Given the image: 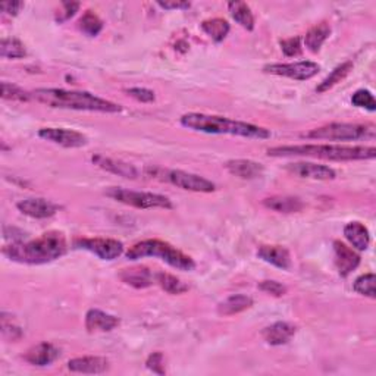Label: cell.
Instances as JSON below:
<instances>
[{
	"label": "cell",
	"mask_w": 376,
	"mask_h": 376,
	"mask_svg": "<svg viewBox=\"0 0 376 376\" xmlns=\"http://www.w3.org/2000/svg\"><path fill=\"white\" fill-rule=\"evenodd\" d=\"M0 56L4 59H23L27 56V50L18 39H4L0 43Z\"/></svg>",
	"instance_id": "32"
},
{
	"label": "cell",
	"mask_w": 376,
	"mask_h": 376,
	"mask_svg": "<svg viewBox=\"0 0 376 376\" xmlns=\"http://www.w3.org/2000/svg\"><path fill=\"white\" fill-rule=\"evenodd\" d=\"M331 35V25L328 23H319L312 27L305 35V46L312 53H317L324 46V43L329 39Z\"/></svg>",
	"instance_id": "26"
},
{
	"label": "cell",
	"mask_w": 376,
	"mask_h": 376,
	"mask_svg": "<svg viewBox=\"0 0 376 376\" xmlns=\"http://www.w3.org/2000/svg\"><path fill=\"white\" fill-rule=\"evenodd\" d=\"M39 137L65 148H80L88 144L87 136L80 133V131L68 128H42L39 131Z\"/></svg>",
	"instance_id": "11"
},
{
	"label": "cell",
	"mask_w": 376,
	"mask_h": 376,
	"mask_svg": "<svg viewBox=\"0 0 376 376\" xmlns=\"http://www.w3.org/2000/svg\"><path fill=\"white\" fill-rule=\"evenodd\" d=\"M335 266L341 276H348L360 265V256L341 241H334Z\"/></svg>",
	"instance_id": "15"
},
{
	"label": "cell",
	"mask_w": 376,
	"mask_h": 376,
	"mask_svg": "<svg viewBox=\"0 0 376 376\" xmlns=\"http://www.w3.org/2000/svg\"><path fill=\"white\" fill-rule=\"evenodd\" d=\"M125 93L129 98H133L141 103H153L156 100L155 91L144 88V87H131V88H127Z\"/></svg>",
	"instance_id": "38"
},
{
	"label": "cell",
	"mask_w": 376,
	"mask_h": 376,
	"mask_svg": "<svg viewBox=\"0 0 376 376\" xmlns=\"http://www.w3.org/2000/svg\"><path fill=\"white\" fill-rule=\"evenodd\" d=\"M91 160L98 168L103 169V171H106L109 174H115V175L127 178V180H137L140 177L139 169L134 165L127 163L124 160L107 158L103 155H94L91 158Z\"/></svg>",
	"instance_id": "14"
},
{
	"label": "cell",
	"mask_w": 376,
	"mask_h": 376,
	"mask_svg": "<svg viewBox=\"0 0 376 376\" xmlns=\"http://www.w3.org/2000/svg\"><path fill=\"white\" fill-rule=\"evenodd\" d=\"M146 368L148 370H152L153 373H158V375H165L166 370H165V357L160 351H155L150 354L147 357L146 360Z\"/></svg>",
	"instance_id": "39"
},
{
	"label": "cell",
	"mask_w": 376,
	"mask_h": 376,
	"mask_svg": "<svg viewBox=\"0 0 376 376\" xmlns=\"http://www.w3.org/2000/svg\"><path fill=\"white\" fill-rule=\"evenodd\" d=\"M80 6H81V5H80L78 2H64V4H62L64 11L59 12V15H58V18H56V20H58L59 23H64V21L71 20V18H72L75 13L78 12Z\"/></svg>",
	"instance_id": "40"
},
{
	"label": "cell",
	"mask_w": 376,
	"mask_h": 376,
	"mask_svg": "<svg viewBox=\"0 0 376 376\" xmlns=\"http://www.w3.org/2000/svg\"><path fill=\"white\" fill-rule=\"evenodd\" d=\"M78 28L81 33H84L88 37H98L103 30V21L100 20V16L96 12L88 9L80 18Z\"/></svg>",
	"instance_id": "31"
},
{
	"label": "cell",
	"mask_w": 376,
	"mask_h": 376,
	"mask_svg": "<svg viewBox=\"0 0 376 376\" xmlns=\"http://www.w3.org/2000/svg\"><path fill=\"white\" fill-rule=\"evenodd\" d=\"M287 171L298 178L315 180V181H332L336 178V172L327 165L313 162H294L286 166Z\"/></svg>",
	"instance_id": "12"
},
{
	"label": "cell",
	"mask_w": 376,
	"mask_h": 376,
	"mask_svg": "<svg viewBox=\"0 0 376 376\" xmlns=\"http://www.w3.org/2000/svg\"><path fill=\"white\" fill-rule=\"evenodd\" d=\"M68 250L64 233L49 231L31 241H16L4 247V256L24 265H46L61 259Z\"/></svg>",
	"instance_id": "1"
},
{
	"label": "cell",
	"mask_w": 376,
	"mask_h": 376,
	"mask_svg": "<svg viewBox=\"0 0 376 376\" xmlns=\"http://www.w3.org/2000/svg\"><path fill=\"white\" fill-rule=\"evenodd\" d=\"M303 137L309 140L359 141L375 137V127L370 124H328L309 131Z\"/></svg>",
	"instance_id": "6"
},
{
	"label": "cell",
	"mask_w": 376,
	"mask_h": 376,
	"mask_svg": "<svg viewBox=\"0 0 376 376\" xmlns=\"http://www.w3.org/2000/svg\"><path fill=\"white\" fill-rule=\"evenodd\" d=\"M344 237L346 240L351 244V246L359 250L365 252L368 250L369 244H370V234L369 230L365 227L362 222H348L344 227Z\"/></svg>",
	"instance_id": "24"
},
{
	"label": "cell",
	"mask_w": 376,
	"mask_h": 376,
	"mask_svg": "<svg viewBox=\"0 0 376 376\" xmlns=\"http://www.w3.org/2000/svg\"><path fill=\"white\" fill-rule=\"evenodd\" d=\"M112 200L119 201L122 204L131 206L136 209H172L174 204L166 196L147 193V192H133L121 187H109L105 192Z\"/></svg>",
	"instance_id": "8"
},
{
	"label": "cell",
	"mask_w": 376,
	"mask_h": 376,
	"mask_svg": "<svg viewBox=\"0 0 376 376\" xmlns=\"http://www.w3.org/2000/svg\"><path fill=\"white\" fill-rule=\"evenodd\" d=\"M180 124L187 129L197 131V133H204V134H218V136L225 134V136H235V137L256 139V140H268L272 136L268 128L218 115L196 114V112H190V114L182 115L180 118Z\"/></svg>",
	"instance_id": "4"
},
{
	"label": "cell",
	"mask_w": 376,
	"mask_h": 376,
	"mask_svg": "<svg viewBox=\"0 0 376 376\" xmlns=\"http://www.w3.org/2000/svg\"><path fill=\"white\" fill-rule=\"evenodd\" d=\"M257 257L282 271H288L291 268V254L282 246H265L263 244L257 249Z\"/></svg>",
	"instance_id": "21"
},
{
	"label": "cell",
	"mask_w": 376,
	"mask_h": 376,
	"mask_svg": "<svg viewBox=\"0 0 376 376\" xmlns=\"http://www.w3.org/2000/svg\"><path fill=\"white\" fill-rule=\"evenodd\" d=\"M351 105L356 107H362L366 109L369 112H375L376 110V102L372 91L369 90H357L353 96H351Z\"/></svg>",
	"instance_id": "35"
},
{
	"label": "cell",
	"mask_w": 376,
	"mask_h": 376,
	"mask_svg": "<svg viewBox=\"0 0 376 376\" xmlns=\"http://www.w3.org/2000/svg\"><path fill=\"white\" fill-rule=\"evenodd\" d=\"M16 209L23 215L30 216L33 219H47L54 216L59 211V206L42 197L24 199L16 203Z\"/></svg>",
	"instance_id": "13"
},
{
	"label": "cell",
	"mask_w": 376,
	"mask_h": 376,
	"mask_svg": "<svg viewBox=\"0 0 376 376\" xmlns=\"http://www.w3.org/2000/svg\"><path fill=\"white\" fill-rule=\"evenodd\" d=\"M155 282L165 293L171 295H180L188 291V286L185 282H182L180 278L168 272H156Z\"/></svg>",
	"instance_id": "29"
},
{
	"label": "cell",
	"mask_w": 376,
	"mask_h": 376,
	"mask_svg": "<svg viewBox=\"0 0 376 376\" xmlns=\"http://www.w3.org/2000/svg\"><path fill=\"white\" fill-rule=\"evenodd\" d=\"M227 171L241 180H256L265 172V166L250 159H233L225 163Z\"/></svg>",
	"instance_id": "20"
},
{
	"label": "cell",
	"mask_w": 376,
	"mask_h": 376,
	"mask_svg": "<svg viewBox=\"0 0 376 376\" xmlns=\"http://www.w3.org/2000/svg\"><path fill=\"white\" fill-rule=\"evenodd\" d=\"M144 257H159L169 266L178 271L192 272L196 269V262L190 256L174 247L172 244L156 238L139 241L127 252L128 260H139Z\"/></svg>",
	"instance_id": "5"
},
{
	"label": "cell",
	"mask_w": 376,
	"mask_h": 376,
	"mask_svg": "<svg viewBox=\"0 0 376 376\" xmlns=\"http://www.w3.org/2000/svg\"><path fill=\"white\" fill-rule=\"evenodd\" d=\"M375 282H376L375 274L369 272V274L360 275L359 278H357V279L354 281L353 290H354L357 294H360V295H365V297H369V298H375V297H376Z\"/></svg>",
	"instance_id": "33"
},
{
	"label": "cell",
	"mask_w": 376,
	"mask_h": 376,
	"mask_svg": "<svg viewBox=\"0 0 376 376\" xmlns=\"http://www.w3.org/2000/svg\"><path fill=\"white\" fill-rule=\"evenodd\" d=\"M201 30L208 34L215 43H222L227 35L230 34V23L222 18H212V20H206L201 23Z\"/></svg>",
	"instance_id": "30"
},
{
	"label": "cell",
	"mask_w": 376,
	"mask_h": 376,
	"mask_svg": "<svg viewBox=\"0 0 376 376\" xmlns=\"http://www.w3.org/2000/svg\"><path fill=\"white\" fill-rule=\"evenodd\" d=\"M263 206L278 213H298L305 209V203L298 197L291 196H272L263 199Z\"/></svg>",
	"instance_id": "23"
},
{
	"label": "cell",
	"mask_w": 376,
	"mask_h": 376,
	"mask_svg": "<svg viewBox=\"0 0 376 376\" xmlns=\"http://www.w3.org/2000/svg\"><path fill=\"white\" fill-rule=\"evenodd\" d=\"M351 71H353V62L351 61H347V62H344L341 65H338L336 68H334L331 71V74L328 75V77L322 83H319V86L316 87V91L319 94L329 91L336 84H340L341 81H344L348 77Z\"/></svg>",
	"instance_id": "27"
},
{
	"label": "cell",
	"mask_w": 376,
	"mask_h": 376,
	"mask_svg": "<svg viewBox=\"0 0 376 376\" xmlns=\"http://www.w3.org/2000/svg\"><path fill=\"white\" fill-rule=\"evenodd\" d=\"M23 8H24V2H4L2 5H0L2 12L9 16H16L21 12Z\"/></svg>",
	"instance_id": "41"
},
{
	"label": "cell",
	"mask_w": 376,
	"mask_h": 376,
	"mask_svg": "<svg viewBox=\"0 0 376 376\" xmlns=\"http://www.w3.org/2000/svg\"><path fill=\"white\" fill-rule=\"evenodd\" d=\"M297 332V327L290 322H275L266 328H263L262 336L269 346H284L288 344Z\"/></svg>",
	"instance_id": "19"
},
{
	"label": "cell",
	"mask_w": 376,
	"mask_h": 376,
	"mask_svg": "<svg viewBox=\"0 0 376 376\" xmlns=\"http://www.w3.org/2000/svg\"><path fill=\"white\" fill-rule=\"evenodd\" d=\"M59 356H61V350L58 347L53 346L52 343H40L31 347L25 353L24 359L33 366L45 368V366H50L53 362L58 360Z\"/></svg>",
	"instance_id": "18"
},
{
	"label": "cell",
	"mask_w": 376,
	"mask_h": 376,
	"mask_svg": "<svg viewBox=\"0 0 376 376\" xmlns=\"http://www.w3.org/2000/svg\"><path fill=\"white\" fill-rule=\"evenodd\" d=\"M35 102L53 109L100 112V114H119L122 106L110 100L94 96L90 91L65 90V88H37L31 91Z\"/></svg>",
	"instance_id": "2"
},
{
	"label": "cell",
	"mask_w": 376,
	"mask_h": 376,
	"mask_svg": "<svg viewBox=\"0 0 376 376\" xmlns=\"http://www.w3.org/2000/svg\"><path fill=\"white\" fill-rule=\"evenodd\" d=\"M272 158H315L335 162L370 160L376 158L373 146H340V144H298V146H278L268 148Z\"/></svg>",
	"instance_id": "3"
},
{
	"label": "cell",
	"mask_w": 376,
	"mask_h": 376,
	"mask_svg": "<svg viewBox=\"0 0 376 376\" xmlns=\"http://www.w3.org/2000/svg\"><path fill=\"white\" fill-rule=\"evenodd\" d=\"M253 306V298L246 294H233L218 305V313L221 316H234L246 312Z\"/></svg>",
	"instance_id": "25"
},
{
	"label": "cell",
	"mask_w": 376,
	"mask_h": 376,
	"mask_svg": "<svg viewBox=\"0 0 376 376\" xmlns=\"http://www.w3.org/2000/svg\"><path fill=\"white\" fill-rule=\"evenodd\" d=\"M263 71L266 74L291 78L295 81H307L317 75V72L321 71V66L312 61H300L293 64H269L263 66Z\"/></svg>",
	"instance_id": "10"
},
{
	"label": "cell",
	"mask_w": 376,
	"mask_h": 376,
	"mask_svg": "<svg viewBox=\"0 0 376 376\" xmlns=\"http://www.w3.org/2000/svg\"><path fill=\"white\" fill-rule=\"evenodd\" d=\"M146 174L150 178L160 180L175 185L177 188L185 192L194 193H213L216 190V185L201 175L181 171V169H159V168H147Z\"/></svg>",
	"instance_id": "7"
},
{
	"label": "cell",
	"mask_w": 376,
	"mask_h": 376,
	"mask_svg": "<svg viewBox=\"0 0 376 376\" xmlns=\"http://www.w3.org/2000/svg\"><path fill=\"white\" fill-rule=\"evenodd\" d=\"M228 11L233 16V20L241 25L244 30L253 31L254 30V15L250 6L244 2H230Z\"/></svg>",
	"instance_id": "28"
},
{
	"label": "cell",
	"mask_w": 376,
	"mask_h": 376,
	"mask_svg": "<svg viewBox=\"0 0 376 376\" xmlns=\"http://www.w3.org/2000/svg\"><path fill=\"white\" fill-rule=\"evenodd\" d=\"M155 274L156 272H152L146 266H140V268L122 269L119 274V278L122 282H125L127 286L134 287L137 290H143V288H148L153 284H156Z\"/></svg>",
	"instance_id": "22"
},
{
	"label": "cell",
	"mask_w": 376,
	"mask_h": 376,
	"mask_svg": "<svg viewBox=\"0 0 376 376\" xmlns=\"http://www.w3.org/2000/svg\"><path fill=\"white\" fill-rule=\"evenodd\" d=\"M110 368L109 360L100 356H83L75 357L68 362V369L74 373L84 375H99L107 372Z\"/></svg>",
	"instance_id": "16"
},
{
	"label": "cell",
	"mask_w": 376,
	"mask_h": 376,
	"mask_svg": "<svg viewBox=\"0 0 376 376\" xmlns=\"http://www.w3.org/2000/svg\"><path fill=\"white\" fill-rule=\"evenodd\" d=\"M259 290L266 293L269 295H274V297H282L287 294V287L284 284H281V282L278 281H274V279H266V281H262L259 282Z\"/></svg>",
	"instance_id": "37"
},
{
	"label": "cell",
	"mask_w": 376,
	"mask_h": 376,
	"mask_svg": "<svg viewBox=\"0 0 376 376\" xmlns=\"http://www.w3.org/2000/svg\"><path fill=\"white\" fill-rule=\"evenodd\" d=\"M2 98L5 100H12V102H28L33 99L31 93L6 81L2 83Z\"/></svg>",
	"instance_id": "34"
},
{
	"label": "cell",
	"mask_w": 376,
	"mask_h": 376,
	"mask_svg": "<svg viewBox=\"0 0 376 376\" xmlns=\"http://www.w3.org/2000/svg\"><path fill=\"white\" fill-rule=\"evenodd\" d=\"M158 6H160L165 11H185L190 9V2H158Z\"/></svg>",
	"instance_id": "42"
},
{
	"label": "cell",
	"mask_w": 376,
	"mask_h": 376,
	"mask_svg": "<svg viewBox=\"0 0 376 376\" xmlns=\"http://www.w3.org/2000/svg\"><path fill=\"white\" fill-rule=\"evenodd\" d=\"M279 45L282 53H284L287 58H295V56H300L303 53L302 39H300V37H291V39L281 40Z\"/></svg>",
	"instance_id": "36"
},
{
	"label": "cell",
	"mask_w": 376,
	"mask_h": 376,
	"mask_svg": "<svg viewBox=\"0 0 376 376\" xmlns=\"http://www.w3.org/2000/svg\"><path fill=\"white\" fill-rule=\"evenodd\" d=\"M74 249H80L96 254L102 260H115L124 253V244L114 238H75Z\"/></svg>",
	"instance_id": "9"
},
{
	"label": "cell",
	"mask_w": 376,
	"mask_h": 376,
	"mask_svg": "<svg viewBox=\"0 0 376 376\" xmlns=\"http://www.w3.org/2000/svg\"><path fill=\"white\" fill-rule=\"evenodd\" d=\"M119 317L106 313L99 309H90L86 313V329L90 334L94 332H110L119 327Z\"/></svg>",
	"instance_id": "17"
}]
</instances>
